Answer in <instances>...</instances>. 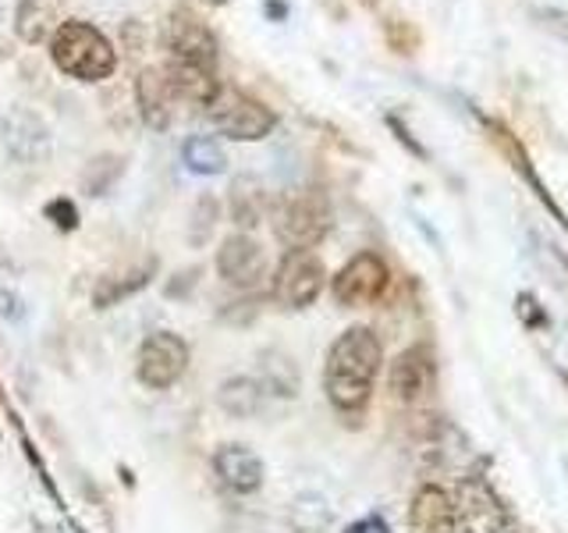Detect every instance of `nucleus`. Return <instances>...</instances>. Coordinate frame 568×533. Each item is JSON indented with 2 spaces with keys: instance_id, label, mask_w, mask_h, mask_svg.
Wrapping results in <instances>:
<instances>
[{
  "instance_id": "obj_1",
  "label": "nucleus",
  "mask_w": 568,
  "mask_h": 533,
  "mask_svg": "<svg viewBox=\"0 0 568 533\" xmlns=\"http://www.w3.org/2000/svg\"><path fill=\"white\" fill-rule=\"evenodd\" d=\"M384 363V349L377 331L348 328L334 338L324 366V391L337 413H359L373 395V381Z\"/></svg>"
},
{
  "instance_id": "obj_2",
  "label": "nucleus",
  "mask_w": 568,
  "mask_h": 533,
  "mask_svg": "<svg viewBox=\"0 0 568 533\" xmlns=\"http://www.w3.org/2000/svg\"><path fill=\"white\" fill-rule=\"evenodd\" d=\"M50 61L58 64L68 79L79 82H103L114 76L118 50L93 22H61L58 32L50 36Z\"/></svg>"
},
{
  "instance_id": "obj_3",
  "label": "nucleus",
  "mask_w": 568,
  "mask_h": 533,
  "mask_svg": "<svg viewBox=\"0 0 568 533\" xmlns=\"http://www.w3.org/2000/svg\"><path fill=\"white\" fill-rule=\"evenodd\" d=\"M203 111L210 118V124L227 139H239V142H256L266 139L277 129V118L271 107H263L260 100H253L248 93L235 86H217L213 97L203 103Z\"/></svg>"
},
{
  "instance_id": "obj_4",
  "label": "nucleus",
  "mask_w": 568,
  "mask_h": 533,
  "mask_svg": "<svg viewBox=\"0 0 568 533\" xmlns=\"http://www.w3.org/2000/svg\"><path fill=\"white\" fill-rule=\"evenodd\" d=\"M274 231L288 249H313L331 231V207L320 192L306 189L281 200L274 210Z\"/></svg>"
},
{
  "instance_id": "obj_5",
  "label": "nucleus",
  "mask_w": 568,
  "mask_h": 533,
  "mask_svg": "<svg viewBox=\"0 0 568 533\" xmlns=\"http://www.w3.org/2000/svg\"><path fill=\"white\" fill-rule=\"evenodd\" d=\"M189 370V345L174 331H153L142 338L135 352V378L150 391H168L185 378Z\"/></svg>"
},
{
  "instance_id": "obj_6",
  "label": "nucleus",
  "mask_w": 568,
  "mask_h": 533,
  "mask_svg": "<svg viewBox=\"0 0 568 533\" xmlns=\"http://www.w3.org/2000/svg\"><path fill=\"white\" fill-rule=\"evenodd\" d=\"M324 260L313 249H288L274 274V299L284 310H306L324 289Z\"/></svg>"
},
{
  "instance_id": "obj_7",
  "label": "nucleus",
  "mask_w": 568,
  "mask_h": 533,
  "mask_svg": "<svg viewBox=\"0 0 568 533\" xmlns=\"http://www.w3.org/2000/svg\"><path fill=\"white\" fill-rule=\"evenodd\" d=\"M164 50L171 53V64L206 71V76H213V64H217V40H213L203 18H195L189 11H174L168 18Z\"/></svg>"
},
{
  "instance_id": "obj_8",
  "label": "nucleus",
  "mask_w": 568,
  "mask_h": 533,
  "mask_svg": "<svg viewBox=\"0 0 568 533\" xmlns=\"http://www.w3.org/2000/svg\"><path fill=\"white\" fill-rule=\"evenodd\" d=\"M390 284V271L384 257L377 253H355L342 271L334 274L331 281V292L337 306H348V310H359L377 302Z\"/></svg>"
},
{
  "instance_id": "obj_9",
  "label": "nucleus",
  "mask_w": 568,
  "mask_h": 533,
  "mask_svg": "<svg viewBox=\"0 0 568 533\" xmlns=\"http://www.w3.org/2000/svg\"><path fill=\"white\" fill-rule=\"evenodd\" d=\"M217 274L235 289H256L266 274V253L248 235H227L217 249Z\"/></svg>"
},
{
  "instance_id": "obj_10",
  "label": "nucleus",
  "mask_w": 568,
  "mask_h": 533,
  "mask_svg": "<svg viewBox=\"0 0 568 533\" xmlns=\"http://www.w3.org/2000/svg\"><path fill=\"white\" fill-rule=\"evenodd\" d=\"M390 395L398 402H419L426 391L434 388L437 381V363L426 345H416V349H405L395 363H390Z\"/></svg>"
},
{
  "instance_id": "obj_11",
  "label": "nucleus",
  "mask_w": 568,
  "mask_h": 533,
  "mask_svg": "<svg viewBox=\"0 0 568 533\" xmlns=\"http://www.w3.org/2000/svg\"><path fill=\"white\" fill-rule=\"evenodd\" d=\"M213 473H217V480L227 491L256 494L263 487L266 466L248 444H221V449L213 452Z\"/></svg>"
},
{
  "instance_id": "obj_12",
  "label": "nucleus",
  "mask_w": 568,
  "mask_h": 533,
  "mask_svg": "<svg viewBox=\"0 0 568 533\" xmlns=\"http://www.w3.org/2000/svg\"><path fill=\"white\" fill-rule=\"evenodd\" d=\"M4 147L11 150L14 160H22V164H43L50 157V129L40 114L18 107V111L4 118Z\"/></svg>"
},
{
  "instance_id": "obj_13",
  "label": "nucleus",
  "mask_w": 568,
  "mask_h": 533,
  "mask_svg": "<svg viewBox=\"0 0 568 533\" xmlns=\"http://www.w3.org/2000/svg\"><path fill=\"white\" fill-rule=\"evenodd\" d=\"M408 530L413 533H455L458 530L455 497L437 484H423L413 497V505H408Z\"/></svg>"
},
{
  "instance_id": "obj_14",
  "label": "nucleus",
  "mask_w": 568,
  "mask_h": 533,
  "mask_svg": "<svg viewBox=\"0 0 568 533\" xmlns=\"http://www.w3.org/2000/svg\"><path fill=\"white\" fill-rule=\"evenodd\" d=\"M174 103H182V93L171 79L168 68H150L139 76V107H142V118H146L153 129H168L171 114H174Z\"/></svg>"
},
{
  "instance_id": "obj_15",
  "label": "nucleus",
  "mask_w": 568,
  "mask_h": 533,
  "mask_svg": "<svg viewBox=\"0 0 568 533\" xmlns=\"http://www.w3.org/2000/svg\"><path fill=\"white\" fill-rule=\"evenodd\" d=\"M455 505H458V530L462 533H497L501 530V509L494 505L487 487L469 484Z\"/></svg>"
},
{
  "instance_id": "obj_16",
  "label": "nucleus",
  "mask_w": 568,
  "mask_h": 533,
  "mask_svg": "<svg viewBox=\"0 0 568 533\" xmlns=\"http://www.w3.org/2000/svg\"><path fill=\"white\" fill-rule=\"evenodd\" d=\"M217 402L231 416H253L263 402V384L253 378H231L217 388Z\"/></svg>"
},
{
  "instance_id": "obj_17",
  "label": "nucleus",
  "mask_w": 568,
  "mask_h": 533,
  "mask_svg": "<svg viewBox=\"0 0 568 533\" xmlns=\"http://www.w3.org/2000/svg\"><path fill=\"white\" fill-rule=\"evenodd\" d=\"M182 160L192 174H221L227 168V157L217 139L210 135H192L182 147Z\"/></svg>"
},
{
  "instance_id": "obj_18",
  "label": "nucleus",
  "mask_w": 568,
  "mask_h": 533,
  "mask_svg": "<svg viewBox=\"0 0 568 533\" xmlns=\"http://www.w3.org/2000/svg\"><path fill=\"white\" fill-rule=\"evenodd\" d=\"M153 274V263L146 266V271H132V274H121V278H100L97 292H93V306L97 310H111L118 306L121 299L135 295L139 289H146V281Z\"/></svg>"
},
{
  "instance_id": "obj_19",
  "label": "nucleus",
  "mask_w": 568,
  "mask_h": 533,
  "mask_svg": "<svg viewBox=\"0 0 568 533\" xmlns=\"http://www.w3.org/2000/svg\"><path fill=\"white\" fill-rule=\"evenodd\" d=\"M263 189L253 182V178H239L235 189H231V218H235L242 228H256L263 221Z\"/></svg>"
},
{
  "instance_id": "obj_20",
  "label": "nucleus",
  "mask_w": 568,
  "mask_h": 533,
  "mask_svg": "<svg viewBox=\"0 0 568 533\" xmlns=\"http://www.w3.org/2000/svg\"><path fill=\"white\" fill-rule=\"evenodd\" d=\"M53 32H58V22H53L50 8L40 4V0H22V8H18V36L29 43H40Z\"/></svg>"
},
{
  "instance_id": "obj_21",
  "label": "nucleus",
  "mask_w": 568,
  "mask_h": 533,
  "mask_svg": "<svg viewBox=\"0 0 568 533\" xmlns=\"http://www.w3.org/2000/svg\"><path fill=\"white\" fill-rule=\"evenodd\" d=\"M47 218L58 224L61 231H75L79 228V210H75V203L71 200H53V203H47Z\"/></svg>"
},
{
  "instance_id": "obj_22",
  "label": "nucleus",
  "mask_w": 568,
  "mask_h": 533,
  "mask_svg": "<svg viewBox=\"0 0 568 533\" xmlns=\"http://www.w3.org/2000/svg\"><path fill=\"white\" fill-rule=\"evenodd\" d=\"M195 210H206V218H217V203H213V200H203ZM210 228H213V221H200V218H195V224H192V231H189V239H192V242H206Z\"/></svg>"
},
{
  "instance_id": "obj_23",
  "label": "nucleus",
  "mask_w": 568,
  "mask_h": 533,
  "mask_svg": "<svg viewBox=\"0 0 568 533\" xmlns=\"http://www.w3.org/2000/svg\"><path fill=\"white\" fill-rule=\"evenodd\" d=\"M345 533H390L384 515H363V520H355Z\"/></svg>"
}]
</instances>
